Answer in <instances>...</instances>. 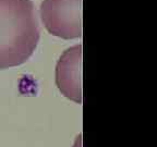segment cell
<instances>
[{
	"label": "cell",
	"instance_id": "3957f363",
	"mask_svg": "<svg viewBox=\"0 0 157 147\" xmlns=\"http://www.w3.org/2000/svg\"><path fill=\"white\" fill-rule=\"evenodd\" d=\"M56 84L67 98L82 103V45L70 47L56 66Z\"/></svg>",
	"mask_w": 157,
	"mask_h": 147
},
{
	"label": "cell",
	"instance_id": "6da1fadb",
	"mask_svg": "<svg viewBox=\"0 0 157 147\" xmlns=\"http://www.w3.org/2000/svg\"><path fill=\"white\" fill-rule=\"evenodd\" d=\"M39 42V27L31 0H0V69L26 62Z\"/></svg>",
	"mask_w": 157,
	"mask_h": 147
},
{
	"label": "cell",
	"instance_id": "7a4b0ae2",
	"mask_svg": "<svg viewBox=\"0 0 157 147\" xmlns=\"http://www.w3.org/2000/svg\"><path fill=\"white\" fill-rule=\"evenodd\" d=\"M40 17L54 36L63 39L82 37V0H44Z\"/></svg>",
	"mask_w": 157,
	"mask_h": 147
}]
</instances>
